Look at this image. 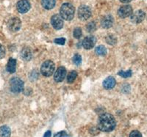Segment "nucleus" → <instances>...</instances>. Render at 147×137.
I'll return each instance as SVG.
<instances>
[{
  "label": "nucleus",
  "instance_id": "obj_24",
  "mask_svg": "<svg viewBox=\"0 0 147 137\" xmlns=\"http://www.w3.org/2000/svg\"><path fill=\"white\" fill-rule=\"evenodd\" d=\"M82 36V29L80 27H77L74 30V37L77 39H80Z\"/></svg>",
  "mask_w": 147,
  "mask_h": 137
},
{
  "label": "nucleus",
  "instance_id": "obj_14",
  "mask_svg": "<svg viewBox=\"0 0 147 137\" xmlns=\"http://www.w3.org/2000/svg\"><path fill=\"white\" fill-rule=\"evenodd\" d=\"M115 79L113 76H108L105 79L103 82V87L106 90H110V89L113 88L115 85Z\"/></svg>",
  "mask_w": 147,
  "mask_h": 137
},
{
  "label": "nucleus",
  "instance_id": "obj_26",
  "mask_svg": "<svg viewBox=\"0 0 147 137\" xmlns=\"http://www.w3.org/2000/svg\"><path fill=\"white\" fill-rule=\"evenodd\" d=\"M55 43L58 44V45H64L65 43V38L61 37V38H56L54 40Z\"/></svg>",
  "mask_w": 147,
  "mask_h": 137
},
{
  "label": "nucleus",
  "instance_id": "obj_30",
  "mask_svg": "<svg viewBox=\"0 0 147 137\" xmlns=\"http://www.w3.org/2000/svg\"><path fill=\"white\" fill-rule=\"evenodd\" d=\"M51 134H52L51 131L50 130H49V131H47V132L44 134V137H51Z\"/></svg>",
  "mask_w": 147,
  "mask_h": 137
},
{
  "label": "nucleus",
  "instance_id": "obj_19",
  "mask_svg": "<svg viewBox=\"0 0 147 137\" xmlns=\"http://www.w3.org/2000/svg\"><path fill=\"white\" fill-rule=\"evenodd\" d=\"M96 53L99 56H105L107 54V49L104 45H99L96 48Z\"/></svg>",
  "mask_w": 147,
  "mask_h": 137
},
{
  "label": "nucleus",
  "instance_id": "obj_6",
  "mask_svg": "<svg viewBox=\"0 0 147 137\" xmlns=\"http://www.w3.org/2000/svg\"><path fill=\"white\" fill-rule=\"evenodd\" d=\"M22 22L18 18H12L7 22V27L11 32H17L20 29Z\"/></svg>",
  "mask_w": 147,
  "mask_h": 137
},
{
  "label": "nucleus",
  "instance_id": "obj_11",
  "mask_svg": "<svg viewBox=\"0 0 147 137\" xmlns=\"http://www.w3.org/2000/svg\"><path fill=\"white\" fill-rule=\"evenodd\" d=\"M145 16L146 14L143 10H137L131 15V21L135 23H139L144 20Z\"/></svg>",
  "mask_w": 147,
  "mask_h": 137
},
{
  "label": "nucleus",
  "instance_id": "obj_3",
  "mask_svg": "<svg viewBox=\"0 0 147 137\" xmlns=\"http://www.w3.org/2000/svg\"><path fill=\"white\" fill-rule=\"evenodd\" d=\"M10 90L14 93H19L23 91L24 84V82L18 77H14L10 81Z\"/></svg>",
  "mask_w": 147,
  "mask_h": 137
},
{
  "label": "nucleus",
  "instance_id": "obj_22",
  "mask_svg": "<svg viewBox=\"0 0 147 137\" xmlns=\"http://www.w3.org/2000/svg\"><path fill=\"white\" fill-rule=\"evenodd\" d=\"M96 24L94 21L90 22L86 25V31L89 33L94 32L96 30Z\"/></svg>",
  "mask_w": 147,
  "mask_h": 137
},
{
  "label": "nucleus",
  "instance_id": "obj_10",
  "mask_svg": "<svg viewBox=\"0 0 147 137\" xmlns=\"http://www.w3.org/2000/svg\"><path fill=\"white\" fill-rule=\"evenodd\" d=\"M51 23H52L53 28L55 29H61L63 27V18L60 15H54L51 19Z\"/></svg>",
  "mask_w": 147,
  "mask_h": 137
},
{
  "label": "nucleus",
  "instance_id": "obj_31",
  "mask_svg": "<svg viewBox=\"0 0 147 137\" xmlns=\"http://www.w3.org/2000/svg\"><path fill=\"white\" fill-rule=\"evenodd\" d=\"M121 2H123V3H129V2H130L132 0H120Z\"/></svg>",
  "mask_w": 147,
  "mask_h": 137
},
{
  "label": "nucleus",
  "instance_id": "obj_2",
  "mask_svg": "<svg viewBox=\"0 0 147 137\" xmlns=\"http://www.w3.org/2000/svg\"><path fill=\"white\" fill-rule=\"evenodd\" d=\"M75 13V8L71 3H64L60 10V15L63 19L71 21L74 19Z\"/></svg>",
  "mask_w": 147,
  "mask_h": 137
},
{
  "label": "nucleus",
  "instance_id": "obj_13",
  "mask_svg": "<svg viewBox=\"0 0 147 137\" xmlns=\"http://www.w3.org/2000/svg\"><path fill=\"white\" fill-rule=\"evenodd\" d=\"M114 19L112 17V15H107L104 16L101 21V24L102 27L105 29H109L112 27L113 24Z\"/></svg>",
  "mask_w": 147,
  "mask_h": 137
},
{
  "label": "nucleus",
  "instance_id": "obj_8",
  "mask_svg": "<svg viewBox=\"0 0 147 137\" xmlns=\"http://www.w3.org/2000/svg\"><path fill=\"white\" fill-rule=\"evenodd\" d=\"M16 7L18 11L20 13H26L30 10V7H31V5L27 0H20L19 2H18L16 5Z\"/></svg>",
  "mask_w": 147,
  "mask_h": 137
},
{
  "label": "nucleus",
  "instance_id": "obj_5",
  "mask_svg": "<svg viewBox=\"0 0 147 137\" xmlns=\"http://www.w3.org/2000/svg\"><path fill=\"white\" fill-rule=\"evenodd\" d=\"M77 15L82 21H86L91 16V10L88 6L82 5L79 7Z\"/></svg>",
  "mask_w": 147,
  "mask_h": 137
},
{
  "label": "nucleus",
  "instance_id": "obj_4",
  "mask_svg": "<svg viewBox=\"0 0 147 137\" xmlns=\"http://www.w3.org/2000/svg\"><path fill=\"white\" fill-rule=\"evenodd\" d=\"M55 65L54 62L51 60H47L43 63L40 67V71L41 74L44 76H50L53 74L54 71H55Z\"/></svg>",
  "mask_w": 147,
  "mask_h": 137
},
{
  "label": "nucleus",
  "instance_id": "obj_29",
  "mask_svg": "<svg viewBox=\"0 0 147 137\" xmlns=\"http://www.w3.org/2000/svg\"><path fill=\"white\" fill-rule=\"evenodd\" d=\"M5 53H6V50H5V47L0 44V59L4 58L5 56Z\"/></svg>",
  "mask_w": 147,
  "mask_h": 137
},
{
  "label": "nucleus",
  "instance_id": "obj_17",
  "mask_svg": "<svg viewBox=\"0 0 147 137\" xmlns=\"http://www.w3.org/2000/svg\"><path fill=\"white\" fill-rule=\"evenodd\" d=\"M56 1L55 0H41L42 6L47 10H51L55 7Z\"/></svg>",
  "mask_w": 147,
  "mask_h": 137
},
{
  "label": "nucleus",
  "instance_id": "obj_25",
  "mask_svg": "<svg viewBox=\"0 0 147 137\" xmlns=\"http://www.w3.org/2000/svg\"><path fill=\"white\" fill-rule=\"evenodd\" d=\"M73 62L76 65H80L82 62V58L80 54H75L73 57Z\"/></svg>",
  "mask_w": 147,
  "mask_h": 137
},
{
  "label": "nucleus",
  "instance_id": "obj_12",
  "mask_svg": "<svg viewBox=\"0 0 147 137\" xmlns=\"http://www.w3.org/2000/svg\"><path fill=\"white\" fill-rule=\"evenodd\" d=\"M66 76V70L64 67H59L54 75V79L56 82H61L64 80Z\"/></svg>",
  "mask_w": 147,
  "mask_h": 137
},
{
  "label": "nucleus",
  "instance_id": "obj_15",
  "mask_svg": "<svg viewBox=\"0 0 147 137\" xmlns=\"http://www.w3.org/2000/svg\"><path fill=\"white\" fill-rule=\"evenodd\" d=\"M21 57L26 61H30L32 57V50L29 47H24L21 51Z\"/></svg>",
  "mask_w": 147,
  "mask_h": 137
},
{
  "label": "nucleus",
  "instance_id": "obj_16",
  "mask_svg": "<svg viewBox=\"0 0 147 137\" xmlns=\"http://www.w3.org/2000/svg\"><path fill=\"white\" fill-rule=\"evenodd\" d=\"M16 60L13 58H10L7 62V70L10 74H13L16 72Z\"/></svg>",
  "mask_w": 147,
  "mask_h": 137
},
{
  "label": "nucleus",
  "instance_id": "obj_1",
  "mask_svg": "<svg viewBox=\"0 0 147 137\" xmlns=\"http://www.w3.org/2000/svg\"><path fill=\"white\" fill-rule=\"evenodd\" d=\"M116 122L113 116L110 114H103L98 120V128L104 132H110L115 127Z\"/></svg>",
  "mask_w": 147,
  "mask_h": 137
},
{
  "label": "nucleus",
  "instance_id": "obj_28",
  "mask_svg": "<svg viewBox=\"0 0 147 137\" xmlns=\"http://www.w3.org/2000/svg\"><path fill=\"white\" fill-rule=\"evenodd\" d=\"M129 137H142V134L138 130H133L131 132Z\"/></svg>",
  "mask_w": 147,
  "mask_h": 137
},
{
  "label": "nucleus",
  "instance_id": "obj_9",
  "mask_svg": "<svg viewBox=\"0 0 147 137\" xmlns=\"http://www.w3.org/2000/svg\"><path fill=\"white\" fill-rule=\"evenodd\" d=\"M119 17L122 19H125L129 16H131L132 15V7L130 5H124L121 7H120L118 11Z\"/></svg>",
  "mask_w": 147,
  "mask_h": 137
},
{
  "label": "nucleus",
  "instance_id": "obj_7",
  "mask_svg": "<svg viewBox=\"0 0 147 137\" xmlns=\"http://www.w3.org/2000/svg\"><path fill=\"white\" fill-rule=\"evenodd\" d=\"M96 43V38L94 37V35H88L82 41V46L84 49L89 50V49H93Z\"/></svg>",
  "mask_w": 147,
  "mask_h": 137
},
{
  "label": "nucleus",
  "instance_id": "obj_20",
  "mask_svg": "<svg viewBox=\"0 0 147 137\" xmlns=\"http://www.w3.org/2000/svg\"><path fill=\"white\" fill-rule=\"evenodd\" d=\"M77 76V73L76 72L75 70H72L68 74L67 76V82H69V83H72L75 80Z\"/></svg>",
  "mask_w": 147,
  "mask_h": 137
},
{
  "label": "nucleus",
  "instance_id": "obj_21",
  "mask_svg": "<svg viewBox=\"0 0 147 137\" xmlns=\"http://www.w3.org/2000/svg\"><path fill=\"white\" fill-rule=\"evenodd\" d=\"M106 42H107V43H108L109 45H113L117 43V39H116V37H115L114 35H110L106 37Z\"/></svg>",
  "mask_w": 147,
  "mask_h": 137
},
{
  "label": "nucleus",
  "instance_id": "obj_23",
  "mask_svg": "<svg viewBox=\"0 0 147 137\" xmlns=\"http://www.w3.org/2000/svg\"><path fill=\"white\" fill-rule=\"evenodd\" d=\"M118 74H119V76L123 77V78H128V77H130L131 76H132V72L131 70H127V71H126V72L125 71H124V70H120Z\"/></svg>",
  "mask_w": 147,
  "mask_h": 137
},
{
  "label": "nucleus",
  "instance_id": "obj_18",
  "mask_svg": "<svg viewBox=\"0 0 147 137\" xmlns=\"http://www.w3.org/2000/svg\"><path fill=\"white\" fill-rule=\"evenodd\" d=\"M11 131L10 128L3 126L0 128V137H10Z\"/></svg>",
  "mask_w": 147,
  "mask_h": 137
},
{
  "label": "nucleus",
  "instance_id": "obj_27",
  "mask_svg": "<svg viewBox=\"0 0 147 137\" xmlns=\"http://www.w3.org/2000/svg\"><path fill=\"white\" fill-rule=\"evenodd\" d=\"M54 137H69V136L65 131H60V132L55 134Z\"/></svg>",
  "mask_w": 147,
  "mask_h": 137
}]
</instances>
